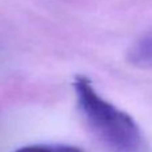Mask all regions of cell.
<instances>
[{
  "instance_id": "obj_1",
  "label": "cell",
  "mask_w": 152,
  "mask_h": 152,
  "mask_svg": "<svg viewBox=\"0 0 152 152\" xmlns=\"http://www.w3.org/2000/svg\"><path fill=\"white\" fill-rule=\"evenodd\" d=\"M74 91L81 115L108 150L140 152L143 147L142 131L132 116L105 100L86 76H76Z\"/></svg>"
},
{
  "instance_id": "obj_2",
  "label": "cell",
  "mask_w": 152,
  "mask_h": 152,
  "mask_svg": "<svg viewBox=\"0 0 152 152\" xmlns=\"http://www.w3.org/2000/svg\"><path fill=\"white\" fill-rule=\"evenodd\" d=\"M127 60L136 68L152 71V32L139 39L129 48Z\"/></svg>"
},
{
  "instance_id": "obj_3",
  "label": "cell",
  "mask_w": 152,
  "mask_h": 152,
  "mask_svg": "<svg viewBox=\"0 0 152 152\" xmlns=\"http://www.w3.org/2000/svg\"><path fill=\"white\" fill-rule=\"evenodd\" d=\"M15 152H84L83 150L74 145L67 144H36L27 145Z\"/></svg>"
}]
</instances>
